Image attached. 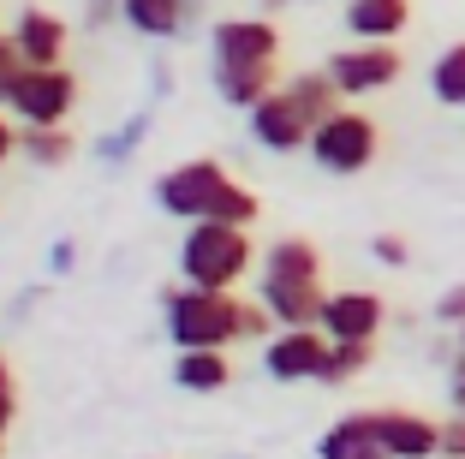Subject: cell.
<instances>
[{
    "label": "cell",
    "mask_w": 465,
    "mask_h": 459,
    "mask_svg": "<svg viewBox=\"0 0 465 459\" xmlns=\"http://www.w3.org/2000/svg\"><path fill=\"white\" fill-rule=\"evenodd\" d=\"M167 316V340L179 352H227L232 340H245V298L232 293H209V286H185L162 298Z\"/></svg>",
    "instance_id": "cell-1"
},
{
    "label": "cell",
    "mask_w": 465,
    "mask_h": 459,
    "mask_svg": "<svg viewBox=\"0 0 465 459\" xmlns=\"http://www.w3.org/2000/svg\"><path fill=\"white\" fill-rule=\"evenodd\" d=\"M262 263V251L251 244V227H221V221H192L179 239V281L209 286V293H232L251 269Z\"/></svg>",
    "instance_id": "cell-2"
},
{
    "label": "cell",
    "mask_w": 465,
    "mask_h": 459,
    "mask_svg": "<svg viewBox=\"0 0 465 459\" xmlns=\"http://www.w3.org/2000/svg\"><path fill=\"white\" fill-rule=\"evenodd\" d=\"M376 155H382V125L370 120L364 108H352V102L311 132V162L322 167V174H334V179L364 174Z\"/></svg>",
    "instance_id": "cell-3"
},
{
    "label": "cell",
    "mask_w": 465,
    "mask_h": 459,
    "mask_svg": "<svg viewBox=\"0 0 465 459\" xmlns=\"http://www.w3.org/2000/svg\"><path fill=\"white\" fill-rule=\"evenodd\" d=\"M227 185H232V174L215 155H192V162L167 167L155 179V209H167L173 221H209V209H215V197Z\"/></svg>",
    "instance_id": "cell-4"
},
{
    "label": "cell",
    "mask_w": 465,
    "mask_h": 459,
    "mask_svg": "<svg viewBox=\"0 0 465 459\" xmlns=\"http://www.w3.org/2000/svg\"><path fill=\"white\" fill-rule=\"evenodd\" d=\"M84 102V84L72 66H30L18 78V95H13V120L18 125H66Z\"/></svg>",
    "instance_id": "cell-5"
},
{
    "label": "cell",
    "mask_w": 465,
    "mask_h": 459,
    "mask_svg": "<svg viewBox=\"0 0 465 459\" xmlns=\"http://www.w3.org/2000/svg\"><path fill=\"white\" fill-rule=\"evenodd\" d=\"M322 72L341 84L346 102H358V95L394 90L400 72H406V55H400L394 42H346L341 55H329V66H322Z\"/></svg>",
    "instance_id": "cell-6"
},
{
    "label": "cell",
    "mask_w": 465,
    "mask_h": 459,
    "mask_svg": "<svg viewBox=\"0 0 465 459\" xmlns=\"http://www.w3.org/2000/svg\"><path fill=\"white\" fill-rule=\"evenodd\" d=\"M215 66H281V25L274 18H221L209 30Z\"/></svg>",
    "instance_id": "cell-7"
},
{
    "label": "cell",
    "mask_w": 465,
    "mask_h": 459,
    "mask_svg": "<svg viewBox=\"0 0 465 459\" xmlns=\"http://www.w3.org/2000/svg\"><path fill=\"white\" fill-rule=\"evenodd\" d=\"M322 364H329L322 328H274V340H262V370L274 382H316Z\"/></svg>",
    "instance_id": "cell-8"
},
{
    "label": "cell",
    "mask_w": 465,
    "mask_h": 459,
    "mask_svg": "<svg viewBox=\"0 0 465 459\" xmlns=\"http://www.w3.org/2000/svg\"><path fill=\"white\" fill-rule=\"evenodd\" d=\"M245 120H251V137H257L269 155H299V149H311V132H316L311 114H304L287 90L262 95V102L245 114Z\"/></svg>",
    "instance_id": "cell-9"
},
{
    "label": "cell",
    "mask_w": 465,
    "mask_h": 459,
    "mask_svg": "<svg viewBox=\"0 0 465 459\" xmlns=\"http://www.w3.org/2000/svg\"><path fill=\"white\" fill-rule=\"evenodd\" d=\"M13 48L25 55V66H66V48H72V25L48 6H18L13 18Z\"/></svg>",
    "instance_id": "cell-10"
},
{
    "label": "cell",
    "mask_w": 465,
    "mask_h": 459,
    "mask_svg": "<svg viewBox=\"0 0 465 459\" xmlns=\"http://www.w3.org/2000/svg\"><path fill=\"white\" fill-rule=\"evenodd\" d=\"M257 304L274 316V328H322V281H274V274H257Z\"/></svg>",
    "instance_id": "cell-11"
},
{
    "label": "cell",
    "mask_w": 465,
    "mask_h": 459,
    "mask_svg": "<svg viewBox=\"0 0 465 459\" xmlns=\"http://www.w3.org/2000/svg\"><path fill=\"white\" fill-rule=\"evenodd\" d=\"M382 323H388V304H382V293H370V286L329 293V304H322V334L329 340H376Z\"/></svg>",
    "instance_id": "cell-12"
},
{
    "label": "cell",
    "mask_w": 465,
    "mask_h": 459,
    "mask_svg": "<svg viewBox=\"0 0 465 459\" xmlns=\"http://www.w3.org/2000/svg\"><path fill=\"white\" fill-rule=\"evenodd\" d=\"M376 435H382L388 459H441V424L406 405H382L376 412Z\"/></svg>",
    "instance_id": "cell-13"
},
{
    "label": "cell",
    "mask_w": 465,
    "mask_h": 459,
    "mask_svg": "<svg viewBox=\"0 0 465 459\" xmlns=\"http://www.w3.org/2000/svg\"><path fill=\"white\" fill-rule=\"evenodd\" d=\"M316 459H388L382 435H376V412H346L316 435Z\"/></svg>",
    "instance_id": "cell-14"
},
{
    "label": "cell",
    "mask_w": 465,
    "mask_h": 459,
    "mask_svg": "<svg viewBox=\"0 0 465 459\" xmlns=\"http://www.w3.org/2000/svg\"><path fill=\"white\" fill-rule=\"evenodd\" d=\"M257 274H274V281H322V244L304 239V233H281V239L262 244Z\"/></svg>",
    "instance_id": "cell-15"
},
{
    "label": "cell",
    "mask_w": 465,
    "mask_h": 459,
    "mask_svg": "<svg viewBox=\"0 0 465 459\" xmlns=\"http://www.w3.org/2000/svg\"><path fill=\"white\" fill-rule=\"evenodd\" d=\"M411 25V0H346L352 42H394Z\"/></svg>",
    "instance_id": "cell-16"
},
{
    "label": "cell",
    "mask_w": 465,
    "mask_h": 459,
    "mask_svg": "<svg viewBox=\"0 0 465 459\" xmlns=\"http://www.w3.org/2000/svg\"><path fill=\"white\" fill-rule=\"evenodd\" d=\"M274 90H281V66H215V95L239 114H251Z\"/></svg>",
    "instance_id": "cell-17"
},
{
    "label": "cell",
    "mask_w": 465,
    "mask_h": 459,
    "mask_svg": "<svg viewBox=\"0 0 465 459\" xmlns=\"http://www.w3.org/2000/svg\"><path fill=\"white\" fill-rule=\"evenodd\" d=\"M120 18H125V30H137V36L167 42V36L185 30L192 6H185V0H120Z\"/></svg>",
    "instance_id": "cell-18"
},
{
    "label": "cell",
    "mask_w": 465,
    "mask_h": 459,
    "mask_svg": "<svg viewBox=\"0 0 465 459\" xmlns=\"http://www.w3.org/2000/svg\"><path fill=\"white\" fill-rule=\"evenodd\" d=\"M18 155L30 167H42V174H54V167H66L78 155V137H72V125H25L18 132Z\"/></svg>",
    "instance_id": "cell-19"
},
{
    "label": "cell",
    "mask_w": 465,
    "mask_h": 459,
    "mask_svg": "<svg viewBox=\"0 0 465 459\" xmlns=\"http://www.w3.org/2000/svg\"><path fill=\"white\" fill-rule=\"evenodd\" d=\"M281 90L299 102L304 114H311V125H322L329 114H341L346 108V95H341V84L329 78V72H292V78H281Z\"/></svg>",
    "instance_id": "cell-20"
},
{
    "label": "cell",
    "mask_w": 465,
    "mask_h": 459,
    "mask_svg": "<svg viewBox=\"0 0 465 459\" xmlns=\"http://www.w3.org/2000/svg\"><path fill=\"white\" fill-rule=\"evenodd\" d=\"M173 382L185 394H221L232 382V364H227V352H179L173 358Z\"/></svg>",
    "instance_id": "cell-21"
},
{
    "label": "cell",
    "mask_w": 465,
    "mask_h": 459,
    "mask_svg": "<svg viewBox=\"0 0 465 459\" xmlns=\"http://www.w3.org/2000/svg\"><path fill=\"white\" fill-rule=\"evenodd\" d=\"M376 364V340H329V364H322V388H346Z\"/></svg>",
    "instance_id": "cell-22"
},
{
    "label": "cell",
    "mask_w": 465,
    "mask_h": 459,
    "mask_svg": "<svg viewBox=\"0 0 465 459\" xmlns=\"http://www.w3.org/2000/svg\"><path fill=\"white\" fill-rule=\"evenodd\" d=\"M430 95H436L441 108H465V42L441 48L436 66H430Z\"/></svg>",
    "instance_id": "cell-23"
},
{
    "label": "cell",
    "mask_w": 465,
    "mask_h": 459,
    "mask_svg": "<svg viewBox=\"0 0 465 459\" xmlns=\"http://www.w3.org/2000/svg\"><path fill=\"white\" fill-rule=\"evenodd\" d=\"M257 215H262V197L251 185H239V179H232V185L215 197V209H209V221H221V227H251Z\"/></svg>",
    "instance_id": "cell-24"
},
{
    "label": "cell",
    "mask_w": 465,
    "mask_h": 459,
    "mask_svg": "<svg viewBox=\"0 0 465 459\" xmlns=\"http://www.w3.org/2000/svg\"><path fill=\"white\" fill-rule=\"evenodd\" d=\"M143 132H150V114H132V120H125L120 132H108V137L96 144V155H102V162H114V167H120V162H132V155H137V144H143Z\"/></svg>",
    "instance_id": "cell-25"
},
{
    "label": "cell",
    "mask_w": 465,
    "mask_h": 459,
    "mask_svg": "<svg viewBox=\"0 0 465 459\" xmlns=\"http://www.w3.org/2000/svg\"><path fill=\"white\" fill-rule=\"evenodd\" d=\"M25 55L13 48V36L0 30V108H13V95H18V78H25Z\"/></svg>",
    "instance_id": "cell-26"
},
{
    "label": "cell",
    "mask_w": 465,
    "mask_h": 459,
    "mask_svg": "<svg viewBox=\"0 0 465 459\" xmlns=\"http://www.w3.org/2000/svg\"><path fill=\"white\" fill-rule=\"evenodd\" d=\"M430 323H436V328H453V334L465 328V281H453L448 293L436 298V311H430Z\"/></svg>",
    "instance_id": "cell-27"
},
{
    "label": "cell",
    "mask_w": 465,
    "mask_h": 459,
    "mask_svg": "<svg viewBox=\"0 0 465 459\" xmlns=\"http://www.w3.org/2000/svg\"><path fill=\"white\" fill-rule=\"evenodd\" d=\"M370 257L382 263V269H406V263H411V244L400 239V233H376V239H370Z\"/></svg>",
    "instance_id": "cell-28"
},
{
    "label": "cell",
    "mask_w": 465,
    "mask_h": 459,
    "mask_svg": "<svg viewBox=\"0 0 465 459\" xmlns=\"http://www.w3.org/2000/svg\"><path fill=\"white\" fill-rule=\"evenodd\" d=\"M13 418H18V382H13V364L0 358V442H6Z\"/></svg>",
    "instance_id": "cell-29"
},
{
    "label": "cell",
    "mask_w": 465,
    "mask_h": 459,
    "mask_svg": "<svg viewBox=\"0 0 465 459\" xmlns=\"http://www.w3.org/2000/svg\"><path fill=\"white\" fill-rule=\"evenodd\" d=\"M441 459H465V418H441Z\"/></svg>",
    "instance_id": "cell-30"
},
{
    "label": "cell",
    "mask_w": 465,
    "mask_h": 459,
    "mask_svg": "<svg viewBox=\"0 0 465 459\" xmlns=\"http://www.w3.org/2000/svg\"><path fill=\"white\" fill-rule=\"evenodd\" d=\"M448 405L465 418V352H453V358H448Z\"/></svg>",
    "instance_id": "cell-31"
},
{
    "label": "cell",
    "mask_w": 465,
    "mask_h": 459,
    "mask_svg": "<svg viewBox=\"0 0 465 459\" xmlns=\"http://www.w3.org/2000/svg\"><path fill=\"white\" fill-rule=\"evenodd\" d=\"M18 132H25V125H13V114L0 108V167H6V162L18 155Z\"/></svg>",
    "instance_id": "cell-32"
},
{
    "label": "cell",
    "mask_w": 465,
    "mask_h": 459,
    "mask_svg": "<svg viewBox=\"0 0 465 459\" xmlns=\"http://www.w3.org/2000/svg\"><path fill=\"white\" fill-rule=\"evenodd\" d=\"M72 257H78V244H72V239H60L54 251H48V269H54V274H66V269H72Z\"/></svg>",
    "instance_id": "cell-33"
},
{
    "label": "cell",
    "mask_w": 465,
    "mask_h": 459,
    "mask_svg": "<svg viewBox=\"0 0 465 459\" xmlns=\"http://www.w3.org/2000/svg\"><path fill=\"white\" fill-rule=\"evenodd\" d=\"M185 6H192V13H197V6H203V0H185Z\"/></svg>",
    "instance_id": "cell-34"
},
{
    "label": "cell",
    "mask_w": 465,
    "mask_h": 459,
    "mask_svg": "<svg viewBox=\"0 0 465 459\" xmlns=\"http://www.w3.org/2000/svg\"><path fill=\"white\" fill-rule=\"evenodd\" d=\"M460 352H465V328H460Z\"/></svg>",
    "instance_id": "cell-35"
}]
</instances>
